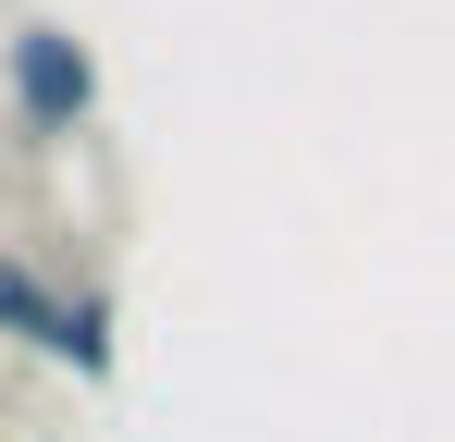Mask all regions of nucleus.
Returning a JSON list of instances; mask_svg holds the SVG:
<instances>
[{"instance_id":"nucleus-1","label":"nucleus","mask_w":455,"mask_h":442,"mask_svg":"<svg viewBox=\"0 0 455 442\" xmlns=\"http://www.w3.org/2000/svg\"><path fill=\"white\" fill-rule=\"evenodd\" d=\"M0 74H12V123L37 147H62V136L99 123V62H86L75 25H12L0 37Z\"/></svg>"},{"instance_id":"nucleus-2","label":"nucleus","mask_w":455,"mask_h":442,"mask_svg":"<svg viewBox=\"0 0 455 442\" xmlns=\"http://www.w3.org/2000/svg\"><path fill=\"white\" fill-rule=\"evenodd\" d=\"M50 368H75V381H111V295H99V283H75V295H62Z\"/></svg>"},{"instance_id":"nucleus-3","label":"nucleus","mask_w":455,"mask_h":442,"mask_svg":"<svg viewBox=\"0 0 455 442\" xmlns=\"http://www.w3.org/2000/svg\"><path fill=\"white\" fill-rule=\"evenodd\" d=\"M0 332L50 357V332H62V283H50V271H25V258H0Z\"/></svg>"}]
</instances>
